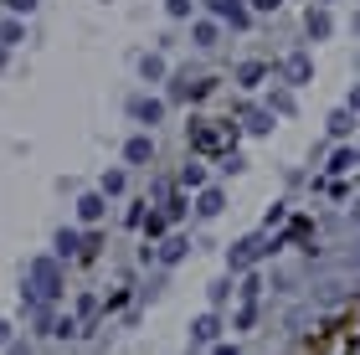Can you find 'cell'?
I'll return each mask as SVG.
<instances>
[{"label":"cell","mask_w":360,"mask_h":355,"mask_svg":"<svg viewBox=\"0 0 360 355\" xmlns=\"http://www.w3.org/2000/svg\"><path fill=\"white\" fill-rule=\"evenodd\" d=\"M355 165H360V155H355V150H340V155L330 160V175H345V170H355Z\"/></svg>","instance_id":"22"},{"label":"cell","mask_w":360,"mask_h":355,"mask_svg":"<svg viewBox=\"0 0 360 355\" xmlns=\"http://www.w3.org/2000/svg\"><path fill=\"white\" fill-rule=\"evenodd\" d=\"M11 6V15H31V6H37V0H6Z\"/></svg>","instance_id":"28"},{"label":"cell","mask_w":360,"mask_h":355,"mask_svg":"<svg viewBox=\"0 0 360 355\" xmlns=\"http://www.w3.org/2000/svg\"><path fill=\"white\" fill-rule=\"evenodd\" d=\"M124 160H129V165H150V160H155V139L150 134H134L124 144Z\"/></svg>","instance_id":"9"},{"label":"cell","mask_w":360,"mask_h":355,"mask_svg":"<svg viewBox=\"0 0 360 355\" xmlns=\"http://www.w3.org/2000/svg\"><path fill=\"white\" fill-rule=\"evenodd\" d=\"M186 252H191V242H186V237H165V247H160V263H180Z\"/></svg>","instance_id":"19"},{"label":"cell","mask_w":360,"mask_h":355,"mask_svg":"<svg viewBox=\"0 0 360 355\" xmlns=\"http://www.w3.org/2000/svg\"><path fill=\"white\" fill-rule=\"evenodd\" d=\"M221 206H226V196H221V186H201V196H195V217H221Z\"/></svg>","instance_id":"8"},{"label":"cell","mask_w":360,"mask_h":355,"mask_svg":"<svg viewBox=\"0 0 360 355\" xmlns=\"http://www.w3.org/2000/svg\"><path fill=\"white\" fill-rule=\"evenodd\" d=\"M217 37H221L217 21H195V26H191V41L201 46V52H206V46H217Z\"/></svg>","instance_id":"14"},{"label":"cell","mask_w":360,"mask_h":355,"mask_svg":"<svg viewBox=\"0 0 360 355\" xmlns=\"http://www.w3.org/2000/svg\"><path fill=\"white\" fill-rule=\"evenodd\" d=\"M283 0H252V11H278Z\"/></svg>","instance_id":"30"},{"label":"cell","mask_w":360,"mask_h":355,"mask_svg":"<svg viewBox=\"0 0 360 355\" xmlns=\"http://www.w3.org/2000/svg\"><path fill=\"white\" fill-rule=\"evenodd\" d=\"M11 335H15V330L6 325V319H0V345H11Z\"/></svg>","instance_id":"31"},{"label":"cell","mask_w":360,"mask_h":355,"mask_svg":"<svg viewBox=\"0 0 360 355\" xmlns=\"http://www.w3.org/2000/svg\"><path fill=\"white\" fill-rule=\"evenodd\" d=\"M350 129H355V114H350V108H335V114H330V134H335V139H345Z\"/></svg>","instance_id":"20"},{"label":"cell","mask_w":360,"mask_h":355,"mask_svg":"<svg viewBox=\"0 0 360 355\" xmlns=\"http://www.w3.org/2000/svg\"><path fill=\"white\" fill-rule=\"evenodd\" d=\"M304 31H309V37H314V41H324V37H330V31H335L330 11H324V6H319V11H309V15H304Z\"/></svg>","instance_id":"11"},{"label":"cell","mask_w":360,"mask_h":355,"mask_svg":"<svg viewBox=\"0 0 360 355\" xmlns=\"http://www.w3.org/2000/svg\"><path fill=\"white\" fill-rule=\"evenodd\" d=\"M139 77H144V83H160V77H165V57H160V52L139 57Z\"/></svg>","instance_id":"16"},{"label":"cell","mask_w":360,"mask_h":355,"mask_svg":"<svg viewBox=\"0 0 360 355\" xmlns=\"http://www.w3.org/2000/svg\"><path fill=\"white\" fill-rule=\"evenodd\" d=\"M237 294H242V299H248V304H252L257 294H263V278H242V288H237Z\"/></svg>","instance_id":"26"},{"label":"cell","mask_w":360,"mask_h":355,"mask_svg":"<svg viewBox=\"0 0 360 355\" xmlns=\"http://www.w3.org/2000/svg\"><path fill=\"white\" fill-rule=\"evenodd\" d=\"M355 31H360V15H355Z\"/></svg>","instance_id":"36"},{"label":"cell","mask_w":360,"mask_h":355,"mask_svg":"<svg viewBox=\"0 0 360 355\" xmlns=\"http://www.w3.org/2000/svg\"><path fill=\"white\" fill-rule=\"evenodd\" d=\"M350 221H355V227H360V201H355V206H350Z\"/></svg>","instance_id":"33"},{"label":"cell","mask_w":360,"mask_h":355,"mask_svg":"<svg viewBox=\"0 0 360 355\" xmlns=\"http://www.w3.org/2000/svg\"><path fill=\"white\" fill-rule=\"evenodd\" d=\"M21 37H26V26H21V15H11V21H0V46H21Z\"/></svg>","instance_id":"15"},{"label":"cell","mask_w":360,"mask_h":355,"mask_svg":"<svg viewBox=\"0 0 360 355\" xmlns=\"http://www.w3.org/2000/svg\"><path fill=\"white\" fill-rule=\"evenodd\" d=\"M103 217H108V196H98V191H83V196H77V221H83V227H98Z\"/></svg>","instance_id":"3"},{"label":"cell","mask_w":360,"mask_h":355,"mask_svg":"<svg viewBox=\"0 0 360 355\" xmlns=\"http://www.w3.org/2000/svg\"><path fill=\"white\" fill-rule=\"evenodd\" d=\"M345 108H350V114H360V83L350 88V103H345Z\"/></svg>","instance_id":"29"},{"label":"cell","mask_w":360,"mask_h":355,"mask_svg":"<svg viewBox=\"0 0 360 355\" xmlns=\"http://www.w3.org/2000/svg\"><path fill=\"white\" fill-rule=\"evenodd\" d=\"M211 355H242L237 345H217V350H211Z\"/></svg>","instance_id":"32"},{"label":"cell","mask_w":360,"mask_h":355,"mask_svg":"<svg viewBox=\"0 0 360 355\" xmlns=\"http://www.w3.org/2000/svg\"><path fill=\"white\" fill-rule=\"evenodd\" d=\"M170 15H175V21H186V15H191V0H170V6H165Z\"/></svg>","instance_id":"27"},{"label":"cell","mask_w":360,"mask_h":355,"mask_svg":"<svg viewBox=\"0 0 360 355\" xmlns=\"http://www.w3.org/2000/svg\"><path fill=\"white\" fill-rule=\"evenodd\" d=\"M268 114H293V93H288V88L268 93Z\"/></svg>","instance_id":"21"},{"label":"cell","mask_w":360,"mask_h":355,"mask_svg":"<svg viewBox=\"0 0 360 355\" xmlns=\"http://www.w3.org/2000/svg\"><path fill=\"white\" fill-rule=\"evenodd\" d=\"M217 335H221V319H217V314H201V319L191 325V340H195V345H211Z\"/></svg>","instance_id":"10"},{"label":"cell","mask_w":360,"mask_h":355,"mask_svg":"<svg viewBox=\"0 0 360 355\" xmlns=\"http://www.w3.org/2000/svg\"><path fill=\"white\" fill-rule=\"evenodd\" d=\"M52 252H57V257H77V252H88V242H83V232H77V227H62V232L52 237Z\"/></svg>","instance_id":"6"},{"label":"cell","mask_w":360,"mask_h":355,"mask_svg":"<svg viewBox=\"0 0 360 355\" xmlns=\"http://www.w3.org/2000/svg\"><path fill=\"white\" fill-rule=\"evenodd\" d=\"M139 227H144V237H165V212H155V217H139Z\"/></svg>","instance_id":"23"},{"label":"cell","mask_w":360,"mask_h":355,"mask_svg":"<svg viewBox=\"0 0 360 355\" xmlns=\"http://www.w3.org/2000/svg\"><path fill=\"white\" fill-rule=\"evenodd\" d=\"M221 134H226V129H211V124H195V129H191V150H217V144H221Z\"/></svg>","instance_id":"12"},{"label":"cell","mask_w":360,"mask_h":355,"mask_svg":"<svg viewBox=\"0 0 360 355\" xmlns=\"http://www.w3.org/2000/svg\"><path fill=\"white\" fill-rule=\"evenodd\" d=\"M268 252H273L268 237H242V242H232V252H226V268H232V273H248L257 257H268Z\"/></svg>","instance_id":"2"},{"label":"cell","mask_w":360,"mask_h":355,"mask_svg":"<svg viewBox=\"0 0 360 355\" xmlns=\"http://www.w3.org/2000/svg\"><path fill=\"white\" fill-rule=\"evenodd\" d=\"M283 77H288V88H304L309 77H314V62H309L304 52H293V57L283 62Z\"/></svg>","instance_id":"7"},{"label":"cell","mask_w":360,"mask_h":355,"mask_svg":"<svg viewBox=\"0 0 360 355\" xmlns=\"http://www.w3.org/2000/svg\"><path fill=\"white\" fill-rule=\"evenodd\" d=\"M0 67H6V46H0Z\"/></svg>","instance_id":"35"},{"label":"cell","mask_w":360,"mask_h":355,"mask_svg":"<svg viewBox=\"0 0 360 355\" xmlns=\"http://www.w3.org/2000/svg\"><path fill=\"white\" fill-rule=\"evenodd\" d=\"M62 299V268L57 257H31L26 263V288H21V304L37 309V304H57Z\"/></svg>","instance_id":"1"},{"label":"cell","mask_w":360,"mask_h":355,"mask_svg":"<svg viewBox=\"0 0 360 355\" xmlns=\"http://www.w3.org/2000/svg\"><path fill=\"white\" fill-rule=\"evenodd\" d=\"M206 11L217 15V21H232L237 31L248 26V6H242V0H206Z\"/></svg>","instance_id":"5"},{"label":"cell","mask_w":360,"mask_h":355,"mask_svg":"<svg viewBox=\"0 0 360 355\" xmlns=\"http://www.w3.org/2000/svg\"><path fill=\"white\" fill-rule=\"evenodd\" d=\"M124 186H129V175L124 170H108L103 181H98V196H124Z\"/></svg>","instance_id":"18"},{"label":"cell","mask_w":360,"mask_h":355,"mask_svg":"<svg viewBox=\"0 0 360 355\" xmlns=\"http://www.w3.org/2000/svg\"><path fill=\"white\" fill-rule=\"evenodd\" d=\"M350 263H360V247H350Z\"/></svg>","instance_id":"34"},{"label":"cell","mask_w":360,"mask_h":355,"mask_svg":"<svg viewBox=\"0 0 360 355\" xmlns=\"http://www.w3.org/2000/svg\"><path fill=\"white\" fill-rule=\"evenodd\" d=\"M242 124H248V134H273V114L268 108H242Z\"/></svg>","instance_id":"13"},{"label":"cell","mask_w":360,"mask_h":355,"mask_svg":"<svg viewBox=\"0 0 360 355\" xmlns=\"http://www.w3.org/2000/svg\"><path fill=\"white\" fill-rule=\"evenodd\" d=\"M226 299H232V278H217V283H211V304H217V309H221Z\"/></svg>","instance_id":"25"},{"label":"cell","mask_w":360,"mask_h":355,"mask_svg":"<svg viewBox=\"0 0 360 355\" xmlns=\"http://www.w3.org/2000/svg\"><path fill=\"white\" fill-rule=\"evenodd\" d=\"M129 119L144 124V129H155L160 119H165V98H129Z\"/></svg>","instance_id":"4"},{"label":"cell","mask_w":360,"mask_h":355,"mask_svg":"<svg viewBox=\"0 0 360 355\" xmlns=\"http://www.w3.org/2000/svg\"><path fill=\"white\" fill-rule=\"evenodd\" d=\"M180 186H186V191H201V186H206V170H201V165H186V170H180Z\"/></svg>","instance_id":"24"},{"label":"cell","mask_w":360,"mask_h":355,"mask_svg":"<svg viewBox=\"0 0 360 355\" xmlns=\"http://www.w3.org/2000/svg\"><path fill=\"white\" fill-rule=\"evenodd\" d=\"M263 77H268V67H263V62H242V67H237V83H242V88H257Z\"/></svg>","instance_id":"17"}]
</instances>
